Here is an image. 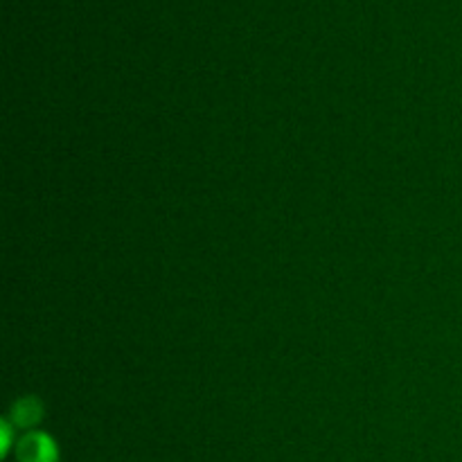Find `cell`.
Wrapping results in <instances>:
<instances>
[{
	"instance_id": "cell-1",
	"label": "cell",
	"mask_w": 462,
	"mask_h": 462,
	"mask_svg": "<svg viewBox=\"0 0 462 462\" xmlns=\"http://www.w3.org/2000/svg\"><path fill=\"white\" fill-rule=\"evenodd\" d=\"M18 462H57V445L43 433H32L18 442Z\"/></svg>"
}]
</instances>
